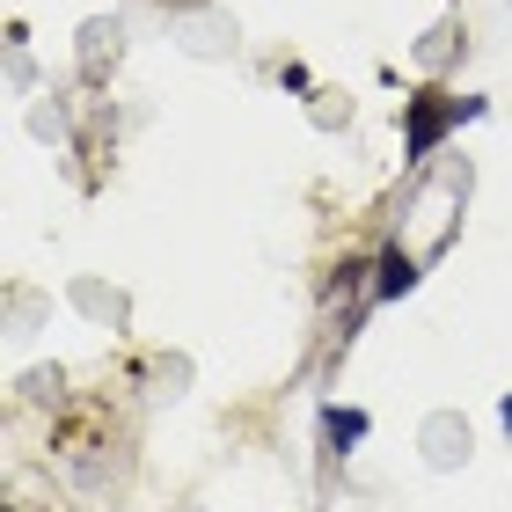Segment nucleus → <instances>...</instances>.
<instances>
[{
    "label": "nucleus",
    "mask_w": 512,
    "mask_h": 512,
    "mask_svg": "<svg viewBox=\"0 0 512 512\" xmlns=\"http://www.w3.org/2000/svg\"><path fill=\"white\" fill-rule=\"evenodd\" d=\"M483 103H454V96H439V88H417V96L403 103V147H410V161H425L439 139H447V125H461V118H476Z\"/></svg>",
    "instance_id": "f257e3e1"
},
{
    "label": "nucleus",
    "mask_w": 512,
    "mask_h": 512,
    "mask_svg": "<svg viewBox=\"0 0 512 512\" xmlns=\"http://www.w3.org/2000/svg\"><path fill=\"white\" fill-rule=\"evenodd\" d=\"M322 432H330L337 454H352L359 439H366V410H322Z\"/></svg>",
    "instance_id": "f03ea898"
},
{
    "label": "nucleus",
    "mask_w": 512,
    "mask_h": 512,
    "mask_svg": "<svg viewBox=\"0 0 512 512\" xmlns=\"http://www.w3.org/2000/svg\"><path fill=\"white\" fill-rule=\"evenodd\" d=\"M410 286H417V264H410L403 249H388V256H381V286H374V293L395 300V293H410Z\"/></svg>",
    "instance_id": "7ed1b4c3"
},
{
    "label": "nucleus",
    "mask_w": 512,
    "mask_h": 512,
    "mask_svg": "<svg viewBox=\"0 0 512 512\" xmlns=\"http://www.w3.org/2000/svg\"><path fill=\"white\" fill-rule=\"evenodd\" d=\"M505 432H512V395H505Z\"/></svg>",
    "instance_id": "20e7f679"
}]
</instances>
